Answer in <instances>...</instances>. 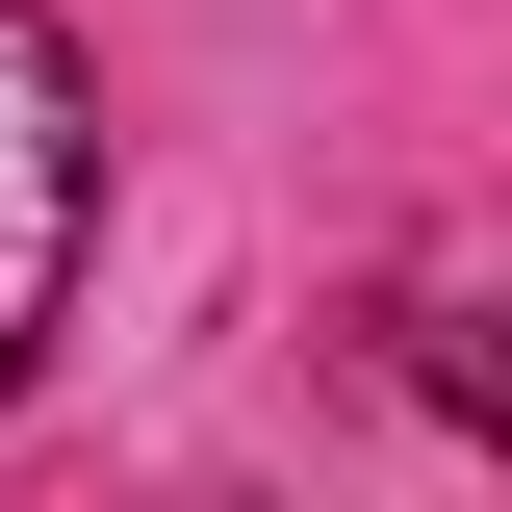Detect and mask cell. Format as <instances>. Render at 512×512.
Segmentation results:
<instances>
[{
  "label": "cell",
  "mask_w": 512,
  "mask_h": 512,
  "mask_svg": "<svg viewBox=\"0 0 512 512\" xmlns=\"http://www.w3.org/2000/svg\"><path fill=\"white\" fill-rule=\"evenodd\" d=\"M77 256H103V103H77L52 0H0V410H26V359H52Z\"/></svg>",
  "instance_id": "obj_1"
}]
</instances>
